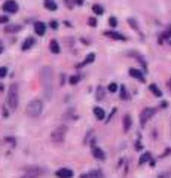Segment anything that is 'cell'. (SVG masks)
Instances as JSON below:
<instances>
[{
  "instance_id": "cell-14",
  "label": "cell",
  "mask_w": 171,
  "mask_h": 178,
  "mask_svg": "<svg viewBox=\"0 0 171 178\" xmlns=\"http://www.w3.org/2000/svg\"><path fill=\"white\" fill-rule=\"evenodd\" d=\"M49 49H51V52H52V54H60V51H61L57 40H51V43H49Z\"/></svg>"
},
{
  "instance_id": "cell-34",
  "label": "cell",
  "mask_w": 171,
  "mask_h": 178,
  "mask_svg": "<svg viewBox=\"0 0 171 178\" xmlns=\"http://www.w3.org/2000/svg\"><path fill=\"white\" fill-rule=\"evenodd\" d=\"M91 175H92V174H83L80 178H91Z\"/></svg>"
},
{
  "instance_id": "cell-23",
  "label": "cell",
  "mask_w": 171,
  "mask_h": 178,
  "mask_svg": "<svg viewBox=\"0 0 171 178\" xmlns=\"http://www.w3.org/2000/svg\"><path fill=\"white\" fill-rule=\"evenodd\" d=\"M92 11H94L95 15H103L104 9H103V6H100V5H94V6H92Z\"/></svg>"
},
{
  "instance_id": "cell-28",
  "label": "cell",
  "mask_w": 171,
  "mask_h": 178,
  "mask_svg": "<svg viewBox=\"0 0 171 178\" xmlns=\"http://www.w3.org/2000/svg\"><path fill=\"white\" fill-rule=\"evenodd\" d=\"M79 82V76H71L70 77V85H76Z\"/></svg>"
},
{
  "instance_id": "cell-31",
  "label": "cell",
  "mask_w": 171,
  "mask_h": 178,
  "mask_svg": "<svg viewBox=\"0 0 171 178\" xmlns=\"http://www.w3.org/2000/svg\"><path fill=\"white\" fill-rule=\"evenodd\" d=\"M88 24H89L91 27H95V25H97V20H95V18H88Z\"/></svg>"
},
{
  "instance_id": "cell-17",
  "label": "cell",
  "mask_w": 171,
  "mask_h": 178,
  "mask_svg": "<svg viewBox=\"0 0 171 178\" xmlns=\"http://www.w3.org/2000/svg\"><path fill=\"white\" fill-rule=\"evenodd\" d=\"M129 55L136 56L137 59H138V62H140V64H141V67H143V68H144V70H147V64H146V61H144V58H143V56L140 55V54H137V52H131V54H129Z\"/></svg>"
},
{
  "instance_id": "cell-12",
  "label": "cell",
  "mask_w": 171,
  "mask_h": 178,
  "mask_svg": "<svg viewBox=\"0 0 171 178\" xmlns=\"http://www.w3.org/2000/svg\"><path fill=\"white\" fill-rule=\"evenodd\" d=\"M131 123H133L131 116H129V114L124 116V132H128V131L131 129Z\"/></svg>"
},
{
  "instance_id": "cell-37",
  "label": "cell",
  "mask_w": 171,
  "mask_h": 178,
  "mask_svg": "<svg viewBox=\"0 0 171 178\" xmlns=\"http://www.w3.org/2000/svg\"><path fill=\"white\" fill-rule=\"evenodd\" d=\"M168 88L171 89V79H170V80H168Z\"/></svg>"
},
{
  "instance_id": "cell-2",
  "label": "cell",
  "mask_w": 171,
  "mask_h": 178,
  "mask_svg": "<svg viewBox=\"0 0 171 178\" xmlns=\"http://www.w3.org/2000/svg\"><path fill=\"white\" fill-rule=\"evenodd\" d=\"M8 105L11 110H16L18 107V86L12 83L8 89Z\"/></svg>"
},
{
  "instance_id": "cell-16",
  "label": "cell",
  "mask_w": 171,
  "mask_h": 178,
  "mask_svg": "<svg viewBox=\"0 0 171 178\" xmlns=\"http://www.w3.org/2000/svg\"><path fill=\"white\" fill-rule=\"evenodd\" d=\"M45 8L48 11H57V3L55 0H45Z\"/></svg>"
},
{
  "instance_id": "cell-29",
  "label": "cell",
  "mask_w": 171,
  "mask_h": 178,
  "mask_svg": "<svg viewBox=\"0 0 171 178\" xmlns=\"http://www.w3.org/2000/svg\"><path fill=\"white\" fill-rule=\"evenodd\" d=\"M109 91H110V92H116V91H118V85L112 82V83L109 85Z\"/></svg>"
},
{
  "instance_id": "cell-18",
  "label": "cell",
  "mask_w": 171,
  "mask_h": 178,
  "mask_svg": "<svg viewBox=\"0 0 171 178\" xmlns=\"http://www.w3.org/2000/svg\"><path fill=\"white\" fill-rule=\"evenodd\" d=\"M92 155H94V157L95 159H104V153H103V150L101 148H98V147H94L92 148Z\"/></svg>"
},
{
  "instance_id": "cell-35",
  "label": "cell",
  "mask_w": 171,
  "mask_h": 178,
  "mask_svg": "<svg viewBox=\"0 0 171 178\" xmlns=\"http://www.w3.org/2000/svg\"><path fill=\"white\" fill-rule=\"evenodd\" d=\"M3 49H5V48H3V43H2V42H0V54H2V52H3Z\"/></svg>"
},
{
  "instance_id": "cell-15",
  "label": "cell",
  "mask_w": 171,
  "mask_h": 178,
  "mask_svg": "<svg viewBox=\"0 0 171 178\" xmlns=\"http://www.w3.org/2000/svg\"><path fill=\"white\" fill-rule=\"evenodd\" d=\"M21 28H23L21 25H15V24H13V25H6V27H5V33H16V31H20Z\"/></svg>"
},
{
  "instance_id": "cell-20",
  "label": "cell",
  "mask_w": 171,
  "mask_h": 178,
  "mask_svg": "<svg viewBox=\"0 0 171 178\" xmlns=\"http://www.w3.org/2000/svg\"><path fill=\"white\" fill-rule=\"evenodd\" d=\"M149 89L152 91V94H153L155 97H162V92H161V89L158 88V86L155 85V83H152V85L149 86Z\"/></svg>"
},
{
  "instance_id": "cell-7",
  "label": "cell",
  "mask_w": 171,
  "mask_h": 178,
  "mask_svg": "<svg viewBox=\"0 0 171 178\" xmlns=\"http://www.w3.org/2000/svg\"><path fill=\"white\" fill-rule=\"evenodd\" d=\"M42 174H43V169H42V168H31V169H28L21 178H39Z\"/></svg>"
},
{
  "instance_id": "cell-27",
  "label": "cell",
  "mask_w": 171,
  "mask_h": 178,
  "mask_svg": "<svg viewBox=\"0 0 171 178\" xmlns=\"http://www.w3.org/2000/svg\"><path fill=\"white\" fill-rule=\"evenodd\" d=\"M109 24H110V27H116V25H118V20H116L115 16H110V20H109Z\"/></svg>"
},
{
  "instance_id": "cell-6",
  "label": "cell",
  "mask_w": 171,
  "mask_h": 178,
  "mask_svg": "<svg viewBox=\"0 0 171 178\" xmlns=\"http://www.w3.org/2000/svg\"><path fill=\"white\" fill-rule=\"evenodd\" d=\"M3 11L6 12V13H15V12L18 11L16 2H15V0H8V2H5V3H3Z\"/></svg>"
},
{
  "instance_id": "cell-32",
  "label": "cell",
  "mask_w": 171,
  "mask_h": 178,
  "mask_svg": "<svg viewBox=\"0 0 171 178\" xmlns=\"http://www.w3.org/2000/svg\"><path fill=\"white\" fill-rule=\"evenodd\" d=\"M49 25H51V28H54V30H57L58 28V22L57 21H51L49 22Z\"/></svg>"
},
{
  "instance_id": "cell-11",
  "label": "cell",
  "mask_w": 171,
  "mask_h": 178,
  "mask_svg": "<svg viewBox=\"0 0 171 178\" xmlns=\"http://www.w3.org/2000/svg\"><path fill=\"white\" fill-rule=\"evenodd\" d=\"M104 34L110 39H115V40H126V37L124 34L121 33H116V31H104Z\"/></svg>"
},
{
  "instance_id": "cell-4",
  "label": "cell",
  "mask_w": 171,
  "mask_h": 178,
  "mask_svg": "<svg viewBox=\"0 0 171 178\" xmlns=\"http://www.w3.org/2000/svg\"><path fill=\"white\" fill-rule=\"evenodd\" d=\"M66 134H67V126H58L57 129H54L52 134H51V140L54 141V143H61V141H64V138H66Z\"/></svg>"
},
{
  "instance_id": "cell-13",
  "label": "cell",
  "mask_w": 171,
  "mask_h": 178,
  "mask_svg": "<svg viewBox=\"0 0 171 178\" xmlns=\"http://www.w3.org/2000/svg\"><path fill=\"white\" fill-rule=\"evenodd\" d=\"M33 44H34V39H33V37H28V39H25V40H24L21 49H23V51H28V49H30Z\"/></svg>"
},
{
  "instance_id": "cell-38",
  "label": "cell",
  "mask_w": 171,
  "mask_h": 178,
  "mask_svg": "<svg viewBox=\"0 0 171 178\" xmlns=\"http://www.w3.org/2000/svg\"><path fill=\"white\" fill-rule=\"evenodd\" d=\"M0 91H3V86H2V83H0Z\"/></svg>"
},
{
  "instance_id": "cell-8",
  "label": "cell",
  "mask_w": 171,
  "mask_h": 178,
  "mask_svg": "<svg viewBox=\"0 0 171 178\" xmlns=\"http://www.w3.org/2000/svg\"><path fill=\"white\" fill-rule=\"evenodd\" d=\"M129 76L137 79V80L141 82V83H144V76H143V73H141L140 70H137V68H129Z\"/></svg>"
},
{
  "instance_id": "cell-26",
  "label": "cell",
  "mask_w": 171,
  "mask_h": 178,
  "mask_svg": "<svg viewBox=\"0 0 171 178\" xmlns=\"http://www.w3.org/2000/svg\"><path fill=\"white\" fill-rule=\"evenodd\" d=\"M6 74H8V68L6 67H0V79L5 77Z\"/></svg>"
},
{
  "instance_id": "cell-24",
  "label": "cell",
  "mask_w": 171,
  "mask_h": 178,
  "mask_svg": "<svg viewBox=\"0 0 171 178\" xmlns=\"http://www.w3.org/2000/svg\"><path fill=\"white\" fill-rule=\"evenodd\" d=\"M95 98H97V100H103V98H104V88H103V86H98V88H97V95H95Z\"/></svg>"
},
{
  "instance_id": "cell-36",
  "label": "cell",
  "mask_w": 171,
  "mask_h": 178,
  "mask_svg": "<svg viewBox=\"0 0 171 178\" xmlns=\"http://www.w3.org/2000/svg\"><path fill=\"white\" fill-rule=\"evenodd\" d=\"M76 3H78L79 6H82V5H83V2H82V0H76Z\"/></svg>"
},
{
  "instance_id": "cell-33",
  "label": "cell",
  "mask_w": 171,
  "mask_h": 178,
  "mask_svg": "<svg viewBox=\"0 0 171 178\" xmlns=\"http://www.w3.org/2000/svg\"><path fill=\"white\" fill-rule=\"evenodd\" d=\"M0 22H2V24L8 22V16H0Z\"/></svg>"
},
{
  "instance_id": "cell-5",
  "label": "cell",
  "mask_w": 171,
  "mask_h": 178,
  "mask_svg": "<svg viewBox=\"0 0 171 178\" xmlns=\"http://www.w3.org/2000/svg\"><path fill=\"white\" fill-rule=\"evenodd\" d=\"M155 113L156 110L155 109H152V107H147V109H144V110L140 113V123H141V126H144L147 120H150L153 116H155Z\"/></svg>"
},
{
  "instance_id": "cell-19",
  "label": "cell",
  "mask_w": 171,
  "mask_h": 178,
  "mask_svg": "<svg viewBox=\"0 0 171 178\" xmlns=\"http://www.w3.org/2000/svg\"><path fill=\"white\" fill-rule=\"evenodd\" d=\"M94 114H95V117H97L98 120H103V119H104V116H106L104 110L100 109V107H95V109H94Z\"/></svg>"
},
{
  "instance_id": "cell-30",
  "label": "cell",
  "mask_w": 171,
  "mask_h": 178,
  "mask_svg": "<svg viewBox=\"0 0 171 178\" xmlns=\"http://www.w3.org/2000/svg\"><path fill=\"white\" fill-rule=\"evenodd\" d=\"M128 24H129V25H131L133 28H136V30H138V27H137V22L134 21L133 18H129V20H128Z\"/></svg>"
},
{
  "instance_id": "cell-9",
  "label": "cell",
  "mask_w": 171,
  "mask_h": 178,
  "mask_svg": "<svg viewBox=\"0 0 171 178\" xmlns=\"http://www.w3.org/2000/svg\"><path fill=\"white\" fill-rule=\"evenodd\" d=\"M55 175L58 178H71L73 177V171H70L67 168H63V169H58L55 172Z\"/></svg>"
},
{
  "instance_id": "cell-3",
  "label": "cell",
  "mask_w": 171,
  "mask_h": 178,
  "mask_svg": "<svg viewBox=\"0 0 171 178\" xmlns=\"http://www.w3.org/2000/svg\"><path fill=\"white\" fill-rule=\"evenodd\" d=\"M25 111H27V114H28V116H31V117H37V116H40V113L43 111V102H42L40 100L30 101Z\"/></svg>"
},
{
  "instance_id": "cell-1",
  "label": "cell",
  "mask_w": 171,
  "mask_h": 178,
  "mask_svg": "<svg viewBox=\"0 0 171 178\" xmlns=\"http://www.w3.org/2000/svg\"><path fill=\"white\" fill-rule=\"evenodd\" d=\"M40 82H42V88H43V92H45V98L51 100L52 92H54V88H52V68L51 67L46 66L40 70Z\"/></svg>"
},
{
  "instance_id": "cell-10",
  "label": "cell",
  "mask_w": 171,
  "mask_h": 178,
  "mask_svg": "<svg viewBox=\"0 0 171 178\" xmlns=\"http://www.w3.org/2000/svg\"><path fill=\"white\" fill-rule=\"evenodd\" d=\"M34 31H36V34L37 36H43L46 31V25L45 22H34Z\"/></svg>"
},
{
  "instance_id": "cell-21",
  "label": "cell",
  "mask_w": 171,
  "mask_h": 178,
  "mask_svg": "<svg viewBox=\"0 0 171 178\" xmlns=\"http://www.w3.org/2000/svg\"><path fill=\"white\" fill-rule=\"evenodd\" d=\"M149 160H150V153H143V156H141V157H140V160H138V163H140V165H144V163H146V162H149Z\"/></svg>"
},
{
  "instance_id": "cell-22",
  "label": "cell",
  "mask_w": 171,
  "mask_h": 178,
  "mask_svg": "<svg viewBox=\"0 0 171 178\" xmlns=\"http://www.w3.org/2000/svg\"><path fill=\"white\" fill-rule=\"evenodd\" d=\"M94 59H95V54H88L86 58H85V61H83V64H89V62H94ZM83 64H80L79 67H82Z\"/></svg>"
},
{
  "instance_id": "cell-25",
  "label": "cell",
  "mask_w": 171,
  "mask_h": 178,
  "mask_svg": "<svg viewBox=\"0 0 171 178\" xmlns=\"http://www.w3.org/2000/svg\"><path fill=\"white\" fill-rule=\"evenodd\" d=\"M121 98H122V100H128V98H129V97H128V92H126V88L124 85L121 86Z\"/></svg>"
}]
</instances>
